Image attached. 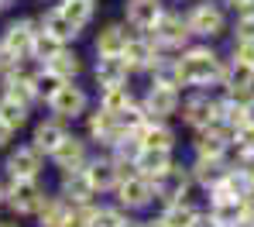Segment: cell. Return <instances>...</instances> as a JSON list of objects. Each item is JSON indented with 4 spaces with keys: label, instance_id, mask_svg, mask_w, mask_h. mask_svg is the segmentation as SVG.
Returning <instances> with one entry per match:
<instances>
[{
    "label": "cell",
    "instance_id": "4316f807",
    "mask_svg": "<svg viewBox=\"0 0 254 227\" xmlns=\"http://www.w3.org/2000/svg\"><path fill=\"white\" fill-rule=\"evenodd\" d=\"M31 42H35V24H31V21H14V24H7L3 45L10 48L17 59H21V55H31Z\"/></svg>",
    "mask_w": 254,
    "mask_h": 227
},
{
    "label": "cell",
    "instance_id": "2e32d148",
    "mask_svg": "<svg viewBox=\"0 0 254 227\" xmlns=\"http://www.w3.org/2000/svg\"><path fill=\"white\" fill-rule=\"evenodd\" d=\"M86 179L89 186L96 189V193H107V189H114L117 182H121V172H117V158L114 155H103V158H89L83 165Z\"/></svg>",
    "mask_w": 254,
    "mask_h": 227
},
{
    "label": "cell",
    "instance_id": "484cf974",
    "mask_svg": "<svg viewBox=\"0 0 254 227\" xmlns=\"http://www.w3.org/2000/svg\"><path fill=\"white\" fill-rule=\"evenodd\" d=\"M172 162H175V155H172V151H148V148H141V155L134 158V172H141L144 179L155 182L172 165Z\"/></svg>",
    "mask_w": 254,
    "mask_h": 227
},
{
    "label": "cell",
    "instance_id": "9a60e30c",
    "mask_svg": "<svg viewBox=\"0 0 254 227\" xmlns=\"http://www.w3.org/2000/svg\"><path fill=\"white\" fill-rule=\"evenodd\" d=\"M7 200H10V207H14L17 214H38L45 207V189L35 179H14Z\"/></svg>",
    "mask_w": 254,
    "mask_h": 227
},
{
    "label": "cell",
    "instance_id": "9c48e42d",
    "mask_svg": "<svg viewBox=\"0 0 254 227\" xmlns=\"http://www.w3.org/2000/svg\"><path fill=\"white\" fill-rule=\"evenodd\" d=\"M114 193H117V207L121 210H148L151 203H158V196H155V182L144 179L141 172H134V176H127L114 186Z\"/></svg>",
    "mask_w": 254,
    "mask_h": 227
},
{
    "label": "cell",
    "instance_id": "44dd1931",
    "mask_svg": "<svg viewBox=\"0 0 254 227\" xmlns=\"http://www.w3.org/2000/svg\"><path fill=\"white\" fill-rule=\"evenodd\" d=\"M227 169H230V165H227L223 158H192V162H189V172H192L196 186H203L206 193L227 176Z\"/></svg>",
    "mask_w": 254,
    "mask_h": 227
},
{
    "label": "cell",
    "instance_id": "8d00e7d4",
    "mask_svg": "<svg viewBox=\"0 0 254 227\" xmlns=\"http://www.w3.org/2000/svg\"><path fill=\"white\" fill-rule=\"evenodd\" d=\"M17 62H21V59H17V55H14L7 45H3V42H0V73H3V69H14Z\"/></svg>",
    "mask_w": 254,
    "mask_h": 227
},
{
    "label": "cell",
    "instance_id": "d6986e66",
    "mask_svg": "<svg viewBox=\"0 0 254 227\" xmlns=\"http://www.w3.org/2000/svg\"><path fill=\"white\" fill-rule=\"evenodd\" d=\"M86 135H89V141H96V145H107V148H114V141L121 138V124H117V117H114V114H107V110H96V114H89Z\"/></svg>",
    "mask_w": 254,
    "mask_h": 227
},
{
    "label": "cell",
    "instance_id": "d4e9b609",
    "mask_svg": "<svg viewBox=\"0 0 254 227\" xmlns=\"http://www.w3.org/2000/svg\"><path fill=\"white\" fill-rule=\"evenodd\" d=\"M127 42H130L127 24H107L96 35V55H124Z\"/></svg>",
    "mask_w": 254,
    "mask_h": 227
},
{
    "label": "cell",
    "instance_id": "5bb4252c",
    "mask_svg": "<svg viewBox=\"0 0 254 227\" xmlns=\"http://www.w3.org/2000/svg\"><path fill=\"white\" fill-rule=\"evenodd\" d=\"M137 138H141V148H148V151H172L175 155V145H179V135L169 121H151V117L144 121Z\"/></svg>",
    "mask_w": 254,
    "mask_h": 227
},
{
    "label": "cell",
    "instance_id": "60d3db41",
    "mask_svg": "<svg viewBox=\"0 0 254 227\" xmlns=\"http://www.w3.org/2000/svg\"><path fill=\"white\" fill-rule=\"evenodd\" d=\"M3 196H7V193H3V186H0V200H3Z\"/></svg>",
    "mask_w": 254,
    "mask_h": 227
},
{
    "label": "cell",
    "instance_id": "4dcf8cb0",
    "mask_svg": "<svg viewBox=\"0 0 254 227\" xmlns=\"http://www.w3.org/2000/svg\"><path fill=\"white\" fill-rule=\"evenodd\" d=\"M65 138H69V135H65V128H62L59 121H45V124H38V128H35V148L52 155V151H55Z\"/></svg>",
    "mask_w": 254,
    "mask_h": 227
},
{
    "label": "cell",
    "instance_id": "f35d334b",
    "mask_svg": "<svg viewBox=\"0 0 254 227\" xmlns=\"http://www.w3.org/2000/svg\"><path fill=\"white\" fill-rule=\"evenodd\" d=\"M244 124H254V93L244 96Z\"/></svg>",
    "mask_w": 254,
    "mask_h": 227
},
{
    "label": "cell",
    "instance_id": "d6a6232c",
    "mask_svg": "<svg viewBox=\"0 0 254 227\" xmlns=\"http://www.w3.org/2000/svg\"><path fill=\"white\" fill-rule=\"evenodd\" d=\"M62 42H59V38H52V35H48V31H35V42H31V55H35V59H38V62H48V59H55V55H59V52H62Z\"/></svg>",
    "mask_w": 254,
    "mask_h": 227
},
{
    "label": "cell",
    "instance_id": "4fadbf2b",
    "mask_svg": "<svg viewBox=\"0 0 254 227\" xmlns=\"http://www.w3.org/2000/svg\"><path fill=\"white\" fill-rule=\"evenodd\" d=\"M86 90L83 86H76V83H62L59 90L48 96V107H52V114L59 117V121H72V117H79L86 114Z\"/></svg>",
    "mask_w": 254,
    "mask_h": 227
},
{
    "label": "cell",
    "instance_id": "e575fe53",
    "mask_svg": "<svg viewBox=\"0 0 254 227\" xmlns=\"http://www.w3.org/2000/svg\"><path fill=\"white\" fill-rule=\"evenodd\" d=\"M0 121H3L7 128H14V131H17V128L28 121V107H24V103H17L14 96H3V100H0Z\"/></svg>",
    "mask_w": 254,
    "mask_h": 227
},
{
    "label": "cell",
    "instance_id": "8fae6325",
    "mask_svg": "<svg viewBox=\"0 0 254 227\" xmlns=\"http://www.w3.org/2000/svg\"><path fill=\"white\" fill-rule=\"evenodd\" d=\"M165 10H169V7H165V0H127V3H124L127 28H130V31H137V35H151Z\"/></svg>",
    "mask_w": 254,
    "mask_h": 227
},
{
    "label": "cell",
    "instance_id": "d590c367",
    "mask_svg": "<svg viewBox=\"0 0 254 227\" xmlns=\"http://www.w3.org/2000/svg\"><path fill=\"white\" fill-rule=\"evenodd\" d=\"M230 55H234V59H244L248 66H254V38H234Z\"/></svg>",
    "mask_w": 254,
    "mask_h": 227
},
{
    "label": "cell",
    "instance_id": "52a82bcc",
    "mask_svg": "<svg viewBox=\"0 0 254 227\" xmlns=\"http://www.w3.org/2000/svg\"><path fill=\"white\" fill-rule=\"evenodd\" d=\"M151 38L165 48V52H172V55H179L182 48H189L192 42H196L182 10H165V14H162V21H158V24H155V31H151Z\"/></svg>",
    "mask_w": 254,
    "mask_h": 227
},
{
    "label": "cell",
    "instance_id": "b9f144b4",
    "mask_svg": "<svg viewBox=\"0 0 254 227\" xmlns=\"http://www.w3.org/2000/svg\"><path fill=\"white\" fill-rule=\"evenodd\" d=\"M0 227H17V224H0Z\"/></svg>",
    "mask_w": 254,
    "mask_h": 227
},
{
    "label": "cell",
    "instance_id": "7c38bea8",
    "mask_svg": "<svg viewBox=\"0 0 254 227\" xmlns=\"http://www.w3.org/2000/svg\"><path fill=\"white\" fill-rule=\"evenodd\" d=\"M230 145H234V135L223 131L220 124H213L206 131H196V138H192V158H223L227 162Z\"/></svg>",
    "mask_w": 254,
    "mask_h": 227
},
{
    "label": "cell",
    "instance_id": "7bdbcfd3",
    "mask_svg": "<svg viewBox=\"0 0 254 227\" xmlns=\"http://www.w3.org/2000/svg\"><path fill=\"white\" fill-rule=\"evenodd\" d=\"M0 7H3V0H0Z\"/></svg>",
    "mask_w": 254,
    "mask_h": 227
},
{
    "label": "cell",
    "instance_id": "8992f818",
    "mask_svg": "<svg viewBox=\"0 0 254 227\" xmlns=\"http://www.w3.org/2000/svg\"><path fill=\"white\" fill-rule=\"evenodd\" d=\"M206 214L220 227H244L248 217H251V207L244 196H230L223 189H210L206 193Z\"/></svg>",
    "mask_w": 254,
    "mask_h": 227
},
{
    "label": "cell",
    "instance_id": "30bf717a",
    "mask_svg": "<svg viewBox=\"0 0 254 227\" xmlns=\"http://www.w3.org/2000/svg\"><path fill=\"white\" fill-rule=\"evenodd\" d=\"M220 93H227V96H237V100H244V96H251L254 93V66H248L244 59H234V55H227L223 59V73H220Z\"/></svg>",
    "mask_w": 254,
    "mask_h": 227
},
{
    "label": "cell",
    "instance_id": "7a4b0ae2",
    "mask_svg": "<svg viewBox=\"0 0 254 227\" xmlns=\"http://www.w3.org/2000/svg\"><path fill=\"white\" fill-rule=\"evenodd\" d=\"M186 21H189V31L196 42H216L230 31V14L220 0H196L189 10H186Z\"/></svg>",
    "mask_w": 254,
    "mask_h": 227
},
{
    "label": "cell",
    "instance_id": "836d02e7",
    "mask_svg": "<svg viewBox=\"0 0 254 227\" xmlns=\"http://www.w3.org/2000/svg\"><path fill=\"white\" fill-rule=\"evenodd\" d=\"M127 214L121 207H93L89 214V227H124Z\"/></svg>",
    "mask_w": 254,
    "mask_h": 227
},
{
    "label": "cell",
    "instance_id": "ac0fdd59",
    "mask_svg": "<svg viewBox=\"0 0 254 227\" xmlns=\"http://www.w3.org/2000/svg\"><path fill=\"white\" fill-rule=\"evenodd\" d=\"M52 162H55L62 172L83 169L86 162H89V158H86V141H83V138H72V135H69L59 148H55V151H52Z\"/></svg>",
    "mask_w": 254,
    "mask_h": 227
},
{
    "label": "cell",
    "instance_id": "83f0119b",
    "mask_svg": "<svg viewBox=\"0 0 254 227\" xmlns=\"http://www.w3.org/2000/svg\"><path fill=\"white\" fill-rule=\"evenodd\" d=\"M42 28L52 35V38H59L62 45H69V42H76V38H79V28H76V24H72L59 7H52V10L42 17Z\"/></svg>",
    "mask_w": 254,
    "mask_h": 227
},
{
    "label": "cell",
    "instance_id": "603a6c76",
    "mask_svg": "<svg viewBox=\"0 0 254 227\" xmlns=\"http://www.w3.org/2000/svg\"><path fill=\"white\" fill-rule=\"evenodd\" d=\"M130 107H137V100H134V90H130L127 83H121V86H103V90H100V110L121 117Z\"/></svg>",
    "mask_w": 254,
    "mask_h": 227
},
{
    "label": "cell",
    "instance_id": "5b68a950",
    "mask_svg": "<svg viewBox=\"0 0 254 227\" xmlns=\"http://www.w3.org/2000/svg\"><path fill=\"white\" fill-rule=\"evenodd\" d=\"M179 107H182V90L165 83V79H151L148 83V93L141 96V110L151 121H169V117L179 114Z\"/></svg>",
    "mask_w": 254,
    "mask_h": 227
},
{
    "label": "cell",
    "instance_id": "f1b7e54d",
    "mask_svg": "<svg viewBox=\"0 0 254 227\" xmlns=\"http://www.w3.org/2000/svg\"><path fill=\"white\" fill-rule=\"evenodd\" d=\"M45 69H48V73H55V76H59V79H65V83H76V76L83 73V62H79V55H76V52L62 48L55 59H48V62H45Z\"/></svg>",
    "mask_w": 254,
    "mask_h": 227
},
{
    "label": "cell",
    "instance_id": "ab89813d",
    "mask_svg": "<svg viewBox=\"0 0 254 227\" xmlns=\"http://www.w3.org/2000/svg\"><path fill=\"white\" fill-rule=\"evenodd\" d=\"M10 135H14V128H7V124L0 121V145H7V141H10Z\"/></svg>",
    "mask_w": 254,
    "mask_h": 227
},
{
    "label": "cell",
    "instance_id": "74e56055",
    "mask_svg": "<svg viewBox=\"0 0 254 227\" xmlns=\"http://www.w3.org/2000/svg\"><path fill=\"white\" fill-rule=\"evenodd\" d=\"M192 227H220V224H216V221H213L210 214H206V207H203V210H199V217H196V221H192Z\"/></svg>",
    "mask_w": 254,
    "mask_h": 227
},
{
    "label": "cell",
    "instance_id": "ba28073f",
    "mask_svg": "<svg viewBox=\"0 0 254 227\" xmlns=\"http://www.w3.org/2000/svg\"><path fill=\"white\" fill-rule=\"evenodd\" d=\"M192 189H196V179H192L189 165H179V162H172L169 169L155 179V196H158L162 207L165 203H179V200H192Z\"/></svg>",
    "mask_w": 254,
    "mask_h": 227
},
{
    "label": "cell",
    "instance_id": "277c9868",
    "mask_svg": "<svg viewBox=\"0 0 254 227\" xmlns=\"http://www.w3.org/2000/svg\"><path fill=\"white\" fill-rule=\"evenodd\" d=\"M169 55L172 52H165L151 35H130V42L124 48V62L130 66V73H151V76L165 66Z\"/></svg>",
    "mask_w": 254,
    "mask_h": 227
},
{
    "label": "cell",
    "instance_id": "cb8c5ba5",
    "mask_svg": "<svg viewBox=\"0 0 254 227\" xmlns=\"http://www.w3.org/2000/svg\"><path fill=\"white\" fill-rule=\"evenodd\" d=\"M203 207H196L192 200H179V203H165L162 214H158V224L162 227H192V221L199 217Z\"/></svg>",
    "mask_w": 254,
    "mask_h": 227
},
{
    "label": "cell",
    "instance_id": "f546056e",
    "mask_svg": "<svg viewBox=\"0 0 254 227\" xmlns=\"http://www.w3.org/2000/svg\"><path fill=\"white\" fill-rule=\"evenodd\" d=\"M38 217H42V227H65L69 217H72V203H69L65 196L45 200V207L38 210Z\"/></svg>",
    "mask_w": 254,
    "mask_h": 227
},
{
    "label": "cell",
    "instance_id": "7402d4cb",
    "mask_svg": "<svg viewBox=\"0 0 254 227\" xmlns=\"http://www.w3.org/2000/svg\"><path fill=\"white\" fill-rule=\"evenodd\" d=\"M62 196H65L72 207H86V203H93L96 189L89 186L83 169H72V172H65V179H62Z\"/></svg>",
    "mask_w": 254,
    "mask_h": 227
},
{
    "label": "cell",
    "instance_id": "6da1fadb",
    "mask_svg": "<svg viewBox=\"0 0 254 227\" xmlns=\"http://www.w3.org/2000/svg\"><path fill=\"white\" fill-rule=\"evenodd\" d=\"M223 73V55L210 42H192L175 55V83L179 90H216Z\"/></svg>",
    "mask_w": 254,
    "mask_h": 227
},
{
    "label": "cell",
    "instance_id": "1f68e13d",
    "mask_svg": "<svg viewBox=\"0 0 254 227\" xmlns=\"http://www.w3.org/2000/svg\"><path fill=\"white\" fill-rule=\"evenodd\" d=\"M59 10L83 31L86 24L93 21V14H96V3H93V0H59Z\"/></svg>",
    "mask_w": 254,
    "mask_h": 227
},
{
    "label": "cell",
    "instance_id": "ffe728a7",
    "mask_svg": "<svg viewBox=\"0 0 254 227\" xmlns=\"http://www.w3.org/2000/svg\"><path fill=\"white\" fill-rule=\"evenodd\" d=\"M7 169H10L14 179H38V172H42V151H38L35 145H31V148H17V151L10 155Z\"/></svg>",
    "mask_w": 254,
    "mask_h": 227
},
{
    "label": "cell",
    "instance_id": "e0dca14e",
    "mask_svg": "<svg viewBox=\"0 0 254 227\" xmlns=\"http://www.w3.org/2000/svg\"><path fill=\"white\" fill-rule=\"evenodd\" d=\"M100 90L103 86H121L130 79V66L124 62V55H96V69H93Z\"/></svg>",
    "mask_w": 254,
    "mask_h": 227
},
{
    "label": "cell",
    "instance_id": "3957f363",
    "mask_svg": "<svg viewBox=\"0 0 254 227\" xmlns=\"http://www.w3.org/2000/svg\"><path fill=\"white\" fill-rule=\"evenodd\" d=\"M216 114H220V90H192L189 96H182L179 117H182V124L192 135L213 128L216 124Z\"/></svg>",
    "mask_w": 254,
    "mask_h": 227
}]
</instances>
